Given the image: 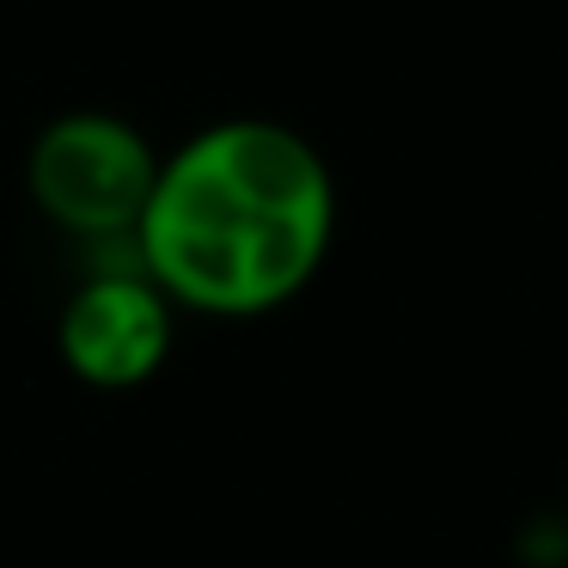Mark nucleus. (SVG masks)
I'll return each mask as SVG.
<instances>
[{"label": "nucleus", "instance_id": "nucleus-1", "mask_svg": "<svg viewBox=\"0 0 568 568\" xmlns=\"http://www.w3.org/2000/svg\"><path fill=\"white\" fill-rule=\"evenodd\" d=\"M336 172L275 116H221L160 153L129 251L190 318L251 324L294 306L336 245Z\"/></svg>", "mask_w": 568, "mask_h": 568}, {"label": "nucleus", "instance_id": "nucleus-2", "mask_svg": "<svg viewBox=\"0 0 568 568\" xmlns=\"http://www.w3.org/2000/svg\"><path fill=\"white\" fill-rule=\"evenodd\" d=\"M153 178H160V148L116 111L50 116L26 153L31 209L87 251L129 245Z\"/></svg>", "mask_w": 568, "mask_h": 568}, {"label": "nucleus", "instance_id": "nucleus-3", "mask_svg": "<svg viewBox=\"0 0 568 568\" xmlns=\"http://www.w3.org/2000/svg\"><path fill=\"white\" fill-rule=\"evenodd\" d=\"M178 318L184 312L160 294L135 251L111 245L55 312V355L92 392H141L172 361Z\"/></svg>", "mask_w": 568, "mask_h": 568}, {"label": "nucleus", "instance_id": "nucleus-4", "mask_svg": "<svg viewBox=\"0 0 568 568\" xmlns=\"http://www.w3.org/2000/svg\"><path fill=\"white\" fill-rule=\"evenodd\" d=\"M556 514H562V531H568V495H562V507H556Z\"/></svg>", "mask_w": 568, "mask_h": 568}]
</instances>
